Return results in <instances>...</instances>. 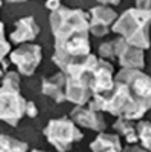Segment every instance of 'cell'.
Returning a JSON list of instances; mask_svg holds the SVG:
<instances>
[{"mask_svg": "<svg viewBox=\"0 0 151 152\" xmlns=\"http://www.w3.org/2000/svg\"><path fill=\"white\" fill-rule=\"evenodd\" d=\"M100 5H113V6H117L122 0H97Z\"/></svg>", "mask_w": 151, "mask_h": 152, "instance_id": "obj_22", "label": "cell"}, {"mask_svg": "<svg viewBox=\"0 0 151 152\" xmlns=\"http://www.w3.org/2000/svg\"><path fill=\"white\" fill-rule=\"evenodd\" d=\"M49 23L56 40H65L77 34H90V14L82 10L59 6L51 11Z\"/></svg>", "mask_w": 151, "mask_h": 152, "instance_id": "obj_3", "label": "cell"}, {"mask_svg": "<svg viewBox=\"0 0 151 152\" xmlns=\"http://www.w3.org/2000/svg\"><path fill=\"white\" fill-rule=\"evenodd\" d=\"M43 134H45L46 140L60 152L69 151L74 143L83 138V134L80 132V129L77 128V123L71 117L51 120L46 124V128L43 129Z\"/></svg>", "mask_w": 151, "mask_h": 152, "instance_id": "obj_4", "label": "cell"}, {"mask_svg": "<svg viewBox=\"0 0 151 152\" xmlns=\"http://www.w3.org/2000/svg\"><path fill=\"white\" fill-rule=\"evenodd\" d=\"M11 63H14L23 75H32L42 61V48L39 45H22L11 52Z\"/></svg>", "mask_w": 151, "mask_h": 152, "instance_id": "obj_6", "label": "cell"}, {"mask_svg": "<svg viewBox=\"0 0 151 152\" xmlns=\"http://www.w3.org/2000/svg\"><path fill=\"white\" fill-rule=\"evenodd\" d=\"M99 54L102 58H114L117 57V39L102 43L99 46Z\"/></svg>", "mask_w": 151, "mask_h": 152, "instance_id": "obj_18", "label": "cell"}, {"mask_svg": "<svg viewBox=\"0 0 151 152\" xmlns=\"http://www.w3.org/2000/svg\"><path fill=\"white\" fill-rule=\"evenodd\" d=\"M136 6L139 8V10L151 12V0H136Z\"/></svg>", "mask_w": 151, "mask_h": 152, "instance_id": "obj_20", "label": "cell"}, {"mask_svg": "<svg viewBox=\"0 0 151 152\" xmlns=\"http://www.w3.org/2000/svg\"><path fill=\"white\" fill-rule=\"evenodd\" d=\"M117 58L122 68L128 69H144L145 56L144 49L130 45L123 37H117Z\"/></svg>", "mask_w": 151, "mask_h": 152, "instance_id": "obj_8", "label": "cell"}, {"mask_svg": "<svg viewBox=\"0 0 151 152\" xmlns=\"http://www.w3.org/2000/svg\"><path fill=\"white\" fill-rule=\"evenodd\" d=\"M90 148L94 152H119V151H122L120 138L117 134H105V132H99V135L90 145Z\"/></svg>", "mask_w": 151, "mask_h": 152, "instance_id": "obj_13", "label": "cell"}, {"mask_svg": "<svg viewBox=\"0 0 151 152\" xmlns=\"http://www.w3.org/2000/svg\"><path fill=\"white\" fill-rule=\"evenodd\" d=\"M2 3H3V2H2V0H0V8H2Z\"/></svg>", "mask_w": 151, "mask_h": 152, "instance_id": "obj_25", "label": "cell"}, {"mask_svg": "<svg viewBox=\"0 0 151 152\" xmlns=\"http://www.w3.org/2000/svg\"><path fill=\"white\" fill-rule=\"evenodd\" d=\"M114 68L108 60L99 58L94 74H93V92L94 94H100L105 91H111L114 86ZM93 94V95H94Z\"/></svg>", "mask_w": 151, "mask_h": 152, "instance_id": "obj_10", "label": "cell"}, {"mask_svg": "<svg viewBox=\"0 0 151 152\" xmlns=\"http://www.w3.org/2000/svg\"><path fill=\"white\" fill-rule=\"evenodd\" d=\"M37 114H39V111H37V108H35V104H34L32 102L26 103V115H28L29 118L37 117Z\"/></svg>", "mask_w": 151, "mask_h": 152, "instance_id": "obj_19", "label": "cell"}, {"mask_svg": "<svg viewBox=\"0 0 151 152\" xmlns=\"http://www.w3.org/2000/svg\"><path fill=\"white\" fill-rule=\"evenodd\" d=\"M11 52V45L5 37V26L0 22V65L3 66V69L8 68V61H6V56Z\"/></svg>", "mask_w": 151, "mask_h": 152, "instance_id": "obj_17", "label": "cell"}, {"mask_svg": "<svg viewBox=\"0 0 151 152\" xmlns=\"http://www.w3.org/2000/svg\"><path fill=\"white\" fill-rule=\"evenodd\" d=\"M150 26H151V12L139 8H131L122 12L113 25V31L123 37L130 45L137 48L148 49L151 46L150 39Z\"/></svg>", "mask_w": 151, "mask_h": 152, "instance_id": "obj_2", "label": "cell"}, {"mask_svg": "<svg viewBox=\"0 0 151 152\" xmlns=\"http://www.w3.org/2000/svg\"><path fill=\"white\" fill-rule=\"evenodd\" d=\"M113 128L116 129L120 135L125 137V140L130 145H136L139 141V134H137V129H136V124H133V120L119 117V120L113 124Z\"/></svg>", "mask_w": 151, "mask_h": 152, "instance_id": "obj_14", "label": "cell"}, {"mask_svg": "<svg viewBox=\"0 0 151 152\" xmlns=\"http://www.w3.org/2000/svg\"><path fill=\"white\" fill-rule=\"evenodd\" d=\"M136 129L139 134V141L144 145L145 149L151 151V123L147 120H140L136 124Z\"/></svg>", "mask_w": 151, "mask_h": 152, "instance_id": "obj_16", "label": "cell"}, {"mask_svg": "<svg viewBox=\"0 0 151 152\" xmlns=\"http://www.w3.org/2000/svg\"><path fill=\"white\" fill-rule=\"evenodd\" d=\"M6 2H10V3H23V2H26V0H6Z\"/></svg>", "mask_w": 151, "mask_h": 152, "instance_id": "obj_23", "label": "cell"}, {"mask_svg": "<svg viewBox=\"0 0 151 152\" xmlns=\"http://www.w3.org/2000/svg\"><path fill=\"white\" fill-rule=\"evenodd\" d=\"M71 118H73L77 126H82L86 129H93L96 132H103L106 128V123L100 111H96L93 108H83V104H77L71 111Z\"/></svg>", "mask_w": 151, "mask_h": 152, "instance_id": "obj_9", "label": "cell"}, {"mask_svg": "<svg viewBox=\"0 0 151 152\" xmlns=\"http://www.w3.org/2000/svg\"><path fill=\"white\" fill-rule=\"evenodd\" d=\"M99 58L93 54L77 58L65 68L66 74V100L74 104H86L93 97V74Z\"/></svg>", "mask_w": 151, "mask_h": 152, "instance_id": "obj_1", "label": "cell"}, {"mask_svg": "<svg viewBox=\"0 0 151 152\" xmlns=\"http://www.w3.org/2000/svg\"><path fill=\"white\" fill-rule=\"evenodd\" d=\"M42 92L56 103L66 100V74L63 71L42 80Z\"/></svg>", "mask_w": 151, "mask_h": 152, "instance_id": "obj_11", "label": "cell"}, {"mask_svg": "<svg viewBox=\"0 0 151 152\" xmlns=\"http://www.w3.org/2000/svg\"><path fill=\"white\" fill-rule=\"evenodd\" d=\"M60 3H62V0H46V2H45V6L48 8V10L54 11V10H57L59 6H62Z\"/></svg>", "mask_w": 151, "mask_h": 152, "instance_id": "obj_21", "label": "cell"}, {"mask_svg": "<svg viewBox=\"0 0 151 152\" xmlns=\"http://www.w3.org/2000/svg\"><path fill=\"white\" fill-rule=\"evenodd\" d=\"M26 102L20 95L19 88L0 86V120L11 126H17L19 121L26 115Z\"/></svg>", "mask_w": 151, "mask_h": 152, "instance_id": "obj_5", "label": "cell"}, {"mask_svg": "<svg viewBox=\"0 0 151 152\" xmlns=\"http://www.w3.org/2000/svg\"><path fill=\"white\" fill-rule=\"evenodd\" d=\"M39 31H40V28H39V25L32 15L23 17V19L15 22V28L11 32V42L17 43V45L32 42L34 39H37Z\"/></svg>", "mask_w": 151, "mask_h": 152, "instance_id": "obj_12", "label": "cell"}, {"mask_svg": "<svg viewBox=\"0 0 151 152\" xmlns=\"http://www.w3.org/2000/svg\"><path fill=\"white\" fill-rule=\"evenodd\" d=\"M90 32L96 37H103L110 32L114 22L117 20V12L108 5H99L90 10Z\"/></svg>", "mask_w": 151, "mask_h": 152, "instance_id": "obj_7", "label": "cell"}, {"mask_svg": "<svg viewBox=\"0 0 151 152\" xmlns=\"http://www.w3.org/2000/svg\"><path fill=\"white\" fill-rule=\"evenodd\" d=\"M3 75V66H0V77Z\"/></svg>", "mask_w": 151, "mask_h": 152, "instance_id": "obj_24", "label": "cell"}, {"mask_svg": "<svg viewBox=\"0 0 151 152\" xmlns=\"http://www.w3.org/2000/svg\"><path fill=\"white\" fill-rule=\"evenodd\" d=\"M28 151V145L25 141H19L10 135H0V152H25Z\"/></svg>", "mask_w": 151, "mask_h": 152, "instance_id": "obj_15", "label": "cell"}]
</instances>
